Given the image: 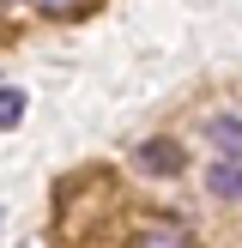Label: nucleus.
<instances>
[{"label": "nucleus", "mask_w": 242, "mask_h": 248, "mask_svg": "<svg viewBox=\"0 0 242 248\" xmlns=\"http://www.w3.org/2000/svg\"><path fill=\"white\" fill-rule=\"evenodd\" d=\"M133 164H139L145 176H176V170H182V145L157 133V140H145L139 152H133Z\"/></svg>", "instance_id": "obj_1"}, {"label": "nucleus", "mask_w": 242, "mask_h": 248, "mask_svg": "<svg viewBox=\"0 0 242 248\" xmlns=\"http://www.w3.org/2000/svg\"><path fill=\"white\" fill-rule=\"evenodd\" d=\"M133 248H200V242H194V230L176 224V218H151V224L133 236Z\"/></svg>", "instance_id": "obj_2"}, {"label": "nucleus", "mask_w": 242, "mask_h": 248, "mask_svg": "<svg viewBox=\"0 0 242 248\" xmlns=\"http://www.w3.org/2000/svg\"><path fill=\"white\" fill-rule=\"evenodd\" d=\"M206 194L212 200H242V157H218L206 170Z\"/></svg>", "instance_id": "obj_3"}, {"label": "nucleus", "mask_w": 242, "mask_h": 248, "mask_svg": "<svg viewBox=\"0 0 242 248\" xmlns=\"http://www.w3.org/2000/svg\"><path fill=\"white\" fill-rule=\"evenodd\" d=\"M206 140L218 157H242V115H212L206 121Z\"/></svg>", "instance_id": "obj_4"}, {"label": "nucleus", "mask_w": 242, "mask_h": 248, "mask_svg": "<svg viewBox=\"0 0 242 248\" xmlns=\"http://www.w3.org/2000/svg\"><path fill=\"white\" fill-rule=\"evenodd\" d=\"M24 121V91L18 85H0V133H12Z\"/></svg>", "instance_id": "obj_5"}, {"label": "nucleus", "mask_w": 242, "mask_h": 248, "mask_svg": "<svg viewBox=\"0 0 242 248\" xmlns=\"http://www.w3.org/2000/svg\"><path fill=\"white\" fill-rule=\"evenodd\" d=\"M30 6H36V12H48V18H67V12H79L85 0H30Z\"/></svg>", "instance_id": "obj_6"}, {"label": "nucleus", "mask_w": 242, "mask_h": 248, "mask_svg": "<svg viewBox=\"0 0 242 248\" xmlns=\"http://www.w3.org/2000/svg\"><path fill=\"white\" fill-rule=\"evenodd\" d=\"M0 6H6V0H0Z\"/></svg>", "instance_id": "obj_7"}]
</instances>
